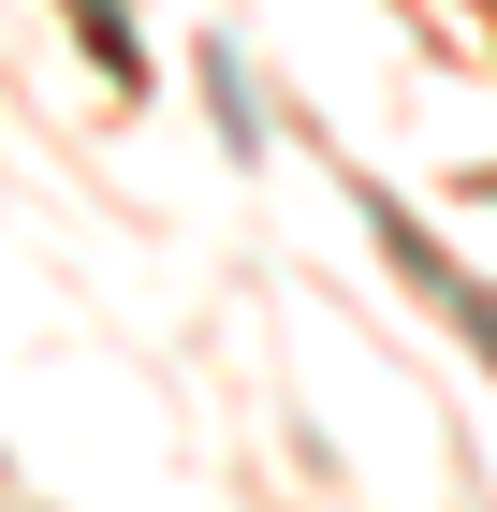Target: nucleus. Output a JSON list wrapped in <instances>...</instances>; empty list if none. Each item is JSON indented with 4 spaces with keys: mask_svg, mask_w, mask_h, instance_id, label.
Listing matches in <instances>:
<instances>
[{
    "mask_svg": "<svg viewBox=\"0 0 497 512\" xmlns=\"http://www.w3.org/2000/svg\"><path fill=\"white\" fill-rule=\"evenodd\" d=\"M205 88H220V147L249 161V147H264V118H249V74H234V44H205Z\"/></svg>",
    "mask_w": 497,
    "mask_h": 512,
    "instance_id": "f03ea898",
    "label": "nucleus"
},
{
    "mask_svg": "<svg viewBox=\"0 0 497 512\" xmlns=\"http://www.w3.org/2000/svg\"><path fill=\"white\" fill-rule=\"evenodd\" d=\"M366 220H381V249H395V264L424 278V293H439V308H454V337H468V352L497 366V293H483V278H468V264H454V249H439V235H424L410 205H381V191H366Z\"/></svg>",
    "mask_w": 497,
    "mask_h": 512,
    "instance_id": "f257e3e1",
    "label": "nucleus"
}]
</instances>
